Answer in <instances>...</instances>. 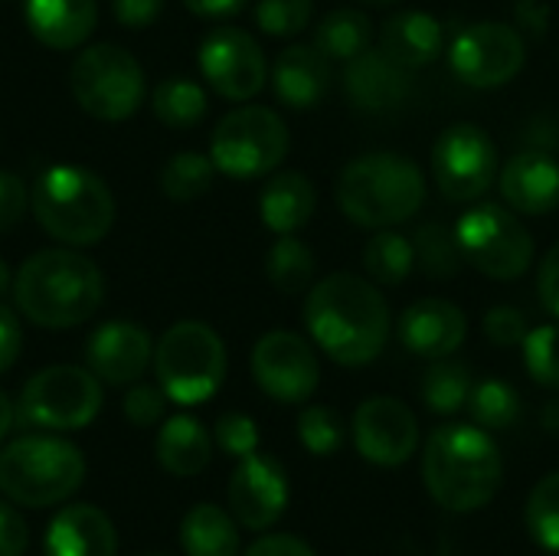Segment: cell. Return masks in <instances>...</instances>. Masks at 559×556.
Listing matches in <instances>:
<instances>
[{
  "instance_id": "cell-5",
  "label": "cell",
  "mask_w": 559,
  "mask_h": 556,
  "mask_svg": "<svg viewBox=\"0 0 559 556\" xmlns=\"http://www.w3.org/2000/svg\"><path fill=\"white\" fill-rule=\"evenodd\" d=\"M29 203L39 226L66 246H95L115 223L108 184L75 164H52L43 170Z\"/></svg>"
},
{
  "instance_id": "cell-48",
  "label": "cell",
  "mask_w": 559,
  "mask_h": 556,
  "mask_svg": "<svg viewBox=\"0 0 559 556\" xmlns=\"http://www.w3.org/2000/svg\"><path fill=\"white\" fill-rule=\"evenodd\" d=\"M537 292L544 308L559 321V242L544 256L540 272H537Z\"/></svg>"
},
{
  "instance_id": "cell-46",
  "label": "cell",
  "mask_w": 559,
  "mask_h": 556,
  "mask_svg": "<svg viewBox=\"0 0 559 556\" xmlns=\"http://www.w3.org/2000/svg\"><path fill=\"white\" fill-rule=\"evenodd\" d=\"M111 10H115V20L128 29H144L151 26L160 10H164V0H111Z\"/></svg>"
},
{
  "instance_id": "cell-16",
  "label": "cell",
  "mask_w": 559,
  "mask_h": 556,
  "mask_svg": "<svg viewBox=\"0 0 559 556\" xmlns=\"http://www.w3.org/2000/svg\"><path fill=\"white\" fill-rule=\"evenodd\" d=\"M354 446L377 469H400L419 449V423L403 400L370 397L354 413Z\"/></svg>"
},
{
  "instance_id": "cell-37",
  "label": "cell",
  "mask_w": 559,
  "mask_h": 556,
  "mask_svg": "<svg viewBox=\"0 0 559 556\" xmlns=\"http://www.w3.org/2000/svg\"><path fill=\"white\" fill-rule=\"evenodd\" d=\"M527 531L531 537L550 551L559 554V472L547 475L527 498Z\"/></svg>"
},
{
  "instance_id": "cell-28",
  "label": "cell",
  "mask_w": 559,
  "mask_h": 556,
  "mask_svg": "<svg viewBox=\"0 0 559 556\" xmlns=\"http://www.w3.org/2000/svg\"><path fill=\"white\" fill-rule=\"evenodd\" d=\"M180 544L187 556H239V531L223 508L197 505L180 524Z\"/></svg>"
},
{
  "instance_id": "cell-35",
  "label": "cell",
  "mask_w": 559,
  "mask_h": 556,
  "mask_svg": "<svg viewBox=\"0 0 559 556\" xmlns=\"http://www.w3.org/2000/svg\"><path fill=\"white\" fill-rule=\"evenodd\" d=\"M213 174H216V164L213 157L206 154H197V151H180L174 154L164 170H160V190L170 197V200H197L203 197L210 187H213Z\"/></svg>"
},
{
  "instance_id": "cell-15",
  "label": "cell",
  "mask_w": 559,
  "mask_h": 556,
  "mask_svg": "<svg viewBox=\"0 0 559 556\" xmlns=\"http://www.w3.org/2000/svg\"><path fill=\"white\" fill-rule=\"evenodd\" d=\"M200 72L223 98L246 102L262 92L269 62L262 46L236 26H219L200 43Z\"/></svg>"
},
{
  "instance_id": "cell-32",
  "label": "cell",
  "mask_w": 559,
  "mask_h": 556,
  "mask_svg": "<svg viewBox=\"0 0 559 556\" xmlns=\"http://www.w3.org/2000/svg\"><path fill=\"white\" fill-rule=\"evenodd\" d=\"M364 265L367 275L380 285H403L413 269H416V249L409 239H403L400 233H377L367 249H364Z\"/></svg>"
},
{
  "instance_id": "cell-33",
  "label": "cell",
  "mask_w": 559,
  "mask_h": 556,
  "mask_svg": "<svg viewBox=\"0 0 559 556\" xmlns=\"http://www.w3.org/2000/svg\"><path fill=\"white\" fill-rule=\"evenodd\" d=\"M472 370L459 360H436L423 380V400L432 413L439 416H452L459 413L462 406H468V397H472Z\"/></svg>"
},
{
  "instance_id": "cell-50",
  "label": "cell",
  "mask_w": 559,
  "mask_h": 556,
  "mask_svg": "<svg viewBox=\"0 0 559 556\" xmlns=\"http://www.w3.org/2000/svg\"><path fill=\"white\" fill-rule=\"evenodd\" d=\"M187 10H193L197 16H233L239 13L249 0H183Z\"/></svg>"
},
{
  "instance_id": "cell-40",
  "label": "cell",
  "mask_w": 559,
  "mask_h": 556,
  "mask_svg": "<svg viewBox=\"0 0 559 556\" xmlns=\"http://www.w3.org/2000/svg\"><path fill=\"white\" fill-rule=\"evenodd\" d=\"M311 16H314V0H259L255 3L259 29L275 39L298 36L301 29H308Z\"/></svg>"
},
{
  "instance_id": "cell-21",
  "label": "cell",
  "mask_w": 559,
  "mask_h": 556,
  "mask_svg": "<svg viewBox=\"0 0 559 556\" xmlns=\"http://www.w3.org/2000/svg\"><path fill=\"white\" fill-rule=\"evenodd\" d=\"M501 193L514 213L547 216L559 206V161L547 151H521L501 170Z\"/></svg>"
},
{
  "instance_id": "cell-38",
  "label": "cell",
  "mask_w": 559,
  "mask_h": 556,
  "mask_svg": "<svg viewBox=\"0 0 559 556\" xmlns=\"http://www.w3.org/2000/svg\"><path fill=\"white\" fill-rule=\"evenodd\" d=\"M298 439L311 456H334L344 446L347 429L331 406H308L298 416Z\"/></svg>"
},
{
  "instance_id": "cell-4",
  "label": "cell",
  "mask_w": 559,
  "mask_h": 556,
  "mask_svg": "<svg viewBox=\"0 0 559 556\" xmlns=\"http://www.w3.org/2000/svg\"><path fill=\"white\" fill-rule=\"evenodd\" d=\"M426 203L423 167L396 151H370L337 177L341 213L364 229H390L413 220Z\"/></svg>"
},
{
  "instance_id": "cell-19",
  "label": "cell",
  "mask_w": 559,
  "mask_h": 556,
  "mask_svg": "<svg viewBox=\"0 0 559 556\" xmlns=\"http://www.w3.org/2000/svg\"><path fill=\"white\" fill-rule=\"evenodd\" d=\"M468 338V318L445 298H419L400 318V341L409 354L426 360L452 357Z\"/></svg>"
},
{
  "instance_id": "cell-27",
  "label": "cell",
  "mask_w": 559,
  "mask_h": 556,
  "mask_svg": "<svg viewBox=\"0 0 559 556\" xmlns=\"http://www.w3.org/2000/svg\"><path fill=\"white\" fill-rule=\"evenodd\" d=\"M210 456H213V442H210V433L203 429L200 419L180 413V416H170L160 426V436H157V462L170 475L193 478V475H200L210 465Z\"/></svg>"
},
{
  "instance_id": "cell-42",
  "label": "cell",
  "mask_w": 559,
  "mask_h": 556,
  "mask_svg": "<svg viewBox=\"0 0 559 556\" xmlns=\"http://www.w3.org/2000/svg\"><path fill=\"white\" fill-rule=\"evenodd\" d=\"M485 334L495 347H521L524 338L531 334L524 311L511 308V305H495L485 315Z\"/></svg>"
},
{
  "instance_id": "cell-22",
  "label": "cell",
  "mask_w": 559,
  "mask_h": 556,
  "mask_svg": "<svg viewBox=\"0 0 559 556\" xmlns=\"http://www.w3.org/2000/svg\"><path fill=\"white\" fill-rule=\"evenodd\" d=\"M272 88H275L282 105H288L295 111H308L331 88V59L314 43L311 46L295 43L275 56Z\"/></svg>"
},
{
  "instance_id": "cell-12",
  "label": "cell",
  "mask_w": 559,
  "mask_h": 556,
  "mask_svg": "<svg viewBox=\"0 0 559 556\" xmlns=\"http://www.w3.org/2000/svg\"><path fill=\"white\" fill-rule=\"evenodd\" d=\"M432 177L452 203L485 197L498 177V147L488 131L472 121L445 128L432 144Z\"/></svg>"
},
{
  "instance_id": "cell-41",
  "label": "cell",
  "mask_w": 559,
  "mask_h": 556,
  "mask_svg": "<svg viewBox=\"0 0 559 556\" xmlns=\"http://www.w3.org/2000/svg\"><path fill=\"white\" fill-rule=\"evenodd\" d=\"M216 442L226 456L246 459L259 449V426L246 416V413H226L216 423Z\"/></svg>"
},
{
  "instance_id": "cell-51",
  "label": "cell",
  "mask_w": 559,
  "mask_h": 556,
  "mask_svg": "<svg viewBox=\"0 0 559 556\" xmlns=\"http://www.w3.org/2000/svg\"><path fill=\"white\" fill-rule=\"evenodd\" d=\"M13 423H16V406H13L10 397L0 390V442L7 439V433L13 429Z\"/></svg>"
},
{
  "instance_id": "cell-52",
  "label": "cell",
  "mask_w": 559,
  "mask_h": 556,
  "mask_svg": "<svg viewBox=\"0 0 559 556\" xmlns=\"http://www.w3.org/2000/svg\"><path fill=\"white\" fill-rule=\"evenodd\" d=\"M540 423H544V429H547V433L559 436V400H550V403L544 406V416H540Z\"/></svg>"
},
{
  "instance_id": "cell-14",
  "label": "cell",
  "mask_w": 559,
  "mask_h": 556,
  "mask_svg": "<svg viewBox=\"0 0 559 556\" xmlns=\"http://www.w3.org/2000/svg\"><path fill=\"white\" fill-rule=\"evenodd\" d=\"M252 377L265 397L278 403H305L321 383V364L301 334L269 331L252 347Z\"/></svg>"
},
{
  "instance_id": "cell-24",
  "label": "cell",
  "mask_w": 559,
  "mask_h": 556,
  "mask_svg": "<svg viewBox=\"0 0 559 556\" xmlns=\"http://www.w3.org/2000/svg\"><path fill=\"white\" fill-rule=\"evenodd\" d=\"M23 16L29 33L49 49H75L82 46L95 23L98 3L95 0H23Z\"/></svg>"
},
{
  "instance_id": "cell-54",
  "label": "cell",
  "mask_w": 559,
  "mask_h": 556,
  "mask_svg": "<svg viewBox=\"0 0 559 556\" xmlns=\"http://www.w3.org/2000/svg\"><path fill=\"white\" fill-rule=\"evenodd\" d=\"M364 3H370V7H390V3H400V0H364Z\"/></svg>"
},
{
  "instance_id": "cell-26",
  "label": "cell",
  "mask_w": 559,
  "mask_h": 556,
  "mask_svg": "<svg viewBox=\"0 0 559 556\" xmlns=\"http://www.w3.org/2000/svg\"><path fill=\"white\" fill-rule=\"evenodd\" d=\"M314 206H318V190L314 184L298 174V170H282L275 174L262 193H259V213H262V223L278 233V236H288V233H298L311 216H314Z\"/></svg>"
},
{
  "instance_id": "cell-25",
  "label": "cell",
  "mask_w": 559,
  "mask_h": 556,
  "mask_svg": "<svg viewBox=\"0 0 559 556\" xmlns=\"http://www.w3.org/2000/svg\"><path fill=\"white\" fill-rule=\"evenodd\" d=\"M380 49L403 69H423L442 56L445 29L426 10H400L383 23Z\"/></svg>"
},
{
  "instance_id": "cell-17",
  "label": "cell",
  "mask_w": 559,
  "mask_h": 556,
  "mask_svg": "<svg viewBox=\"0 0 559 556\" xmlns=\"http://www.w3.org/2000/svg\"><path fill=\"white\" fill-rule=\"evenodd\" d=\"M288 508V478L285 469L272 456H246L239 459L229 478V511L249 531L272 528Z\"/></svg>"
},
{
  "instance_id": "cell-29",
  "label": "cell",
  "mask_w": 559,
  "mask_h": 556,
  "mask_svg": "<svg viewBox=\"0 0 559 556\" xmlns=\"http://www.w3.org/2000/svg\"><path fill=\"white\" fill-rule=\"evenodd\" d=\"M314 46L334 62H350L373 46V23L364 10L337 7L318 23Z\"/></svg>"
},
{
  "instance_id": "cell-34",
  "label": "cell",
  "mask_w": 559,
  "mask_h": 556,
  "mask_svg": "<svg viewBox=\"0 0 559 556\" xmlns=\"http://www.w3.org/2000/svg\"><path fill=\"white\" fill-rule=\"evenodd\" d=\"M416 269H423L429 279H452L465 265L462 246L455 239V229L442 223H429L416 233Z\"/></svg>"
},
{
  "instance_id": "cell-44",
  "label": "cell",
  "mask_w": 559,
  "mask_h": 556,
  "mask_svg": "<svg viewBox=\"0 0 559 556\" xmlns=\"http://www.w3.org/2000/svg\"><path fill=\"white\" fill-rule=\"evenodd\" d=\"M26 203H29V197H26L23 180L10 170H0V233L13 229L23 220Z\"/></svg>"
},
{
  "instance_id": "cell-31",
  "label": "cell",
  "mask_w": 559,
  "mask_h": 556,
  "mask_svg": "<svg viewBox=\"0 0 559 556\" xmlns=\"http://www.w3.org/2000/svg\"><path fill=\"white\" fill-rule=\"evenodd\" d=\"M314 252L295 239V233L288 236H278L275 246L269 249V259H265V272H269V282L282 292V295H301L311 288V279H314Z\"/></svg>"
},
{
  "instance_id": "cell-55",
  "label": "cell",
  "mask_w": 559,
  "mask_h": 556,
  "mask_svg": "<svg viewBox=\"0 0 559 556\" xmlns=\"http://www.w3.org/2000/svg\"><path fill=\"white\" fill-rule=\"evenodd\" d=\"M141 556H167V554H141Z\"/></svg>"
},
{
  "instance_id": "cell-23",
  "label": "cell",
  "mask_w": 559,
  "mask_h": 556,
  "mask_svg": "<svg viewBox=\"0 0 559 556\" xmlns=\"http://www.w3.org/2000/svg\"><path fill=\"white\" fill-rule=\"evenodd\" d=\"M46 556H118V534L95 505H69L46 528Z\"/></svg>"
},
{
  "instance_id": "cell-36",
  "label": "cell",
  "mask_w": 559,
  "mask_h": 556,
  "mask_svg": "<svg viewBox=\"0 0 559 556\" xmlns=\"http://www.w3.org/2000/svg\"><path fill=\"white\" fill-rule=\"evenodd\" d=\"M468 413L475 419V426L495 433V429H508L518 423L521 416V397L511 383L504 380H481L472 387L468 397Z\"/></svg>"
},
{
  "instance_id": "cell-10",
  "label": "cell",
  "mask_w": 559,
  "mask_h": 556,
  "mask_svg": "<svg viewBox=\"0 0 559 556\" xmlns=\"http://www.w3.org/2000/svg\"><path fill=\"white\" fill-rule=\"evenodd\" d=\"M72 95L85 115L98 121H124L131 118L147 95L144 69L138 59L118 43L88 46L72 66Z\"/></svg>"
},
{
  "instance_id": "cell-39",
  "label": "cell",
  "mask_w": 559,
  "mask_h": 556,
  "mask_svg": "<svg viewBox=\"0 0 559 556\" xmlns=\"http://www.w3.org/2000/svg\"><path fill=\"white\" fill-rule=\"evenodd\" d=\"M524 364L527 374L547 387L559 390V324H540L524 338Z\"/></svg>"
},
{
  "instance_id": "cell-8",
  "label": "cell",
  "mask_w": 559,
  "mask_h": 556,
  "mask_svg": "<svg viewBox=\"0 0 559 556\" xmlns=\"http://www.w3.org/2000/svg\"><path fill=\"white\" fill-rule=\"evenodd\" d=\"M288 125L265 105L233 108L219 118L210 138V157L219 174L252 180L272 174L288 154Z\"/></svg>"
},
{
  "instance_id": "cell-43",
  "label": "cell",
  "mask_w": 559,
  "mask_h": 556,
  "mask_svg": "<svg viewBox=\"0 0 559 556\" xmlns=\"http://www.w3.org/2000/svg\"><path fill=\"white\" fill-rule=\"evenodd\" d=\"M164 406H167V393L160 387H147V383L131 387L128 397H124V403H121L124 419L134 423V426H141V429L154 426L164 416Z\"/></svg>"
},
{
  "instance_id": "cell-7",
  "label": "cell",
  "mask_w": 559,
  "mask_h": 556,
  "mask_svg": "<svg viewBox=\"0 0 559 556\" xmlns=\"http://www.w3.org/2000/svg\"><path fill=\"white\" fill-rule=\"evenodd\" d=\"M154 370L167 400L206 403L226 380V344L203 321H177L154 347Z\"/></svg>"
},
{
  "instance_id": "cell-2",
  "label": "cell",
  "mask_w": 559,
  "mask_h": 556,
  "mask_svg": "<svg viewBox=\"0 0 559 556\" xmlns=\"http://www.w3.org/2000/svg\"><path fill=\"white\" fill-rule=\"evenodd\" d=\"M504 478V459L488 429L475 423L439 426L423 452V482L432 501L452 514L485 508Z\"/></svg>"
},
{
  "instance_id": "cell-9",
  "label": "cell",
  "mask_w": 559,
  "mask_h": 556,
  "mask_svg": "<svg viewBox=\"0 0 559 556\" xmlns=\"http://www.w3.org/2000/svg\"><path fill=\"white\" fill-rule=\"evenodd\" d=\"M102 410V380L69 364L46 367L26 380L16 400V423L26 429L72 433L85 429Z\"/></svg>"
},
{
  "instance_id": "cell-6",
  "label": "cell",
  "mask_w": 559,
  "mask_h": 556,
  "mask_svg": "<svg viewBox=\"0 0 559 556\" xmlns=\"http://www.w3.org/2000/svg\"><path fill=\"white\" fill-rule=\"evenodd\" d=\"M85 456L59 436H23L0 452V492L23 508H49L79 492Z\"/></svg>"
},
{
  "instance_id": "cell-18",
  "label": "cell",
  "mask_w": 559,
  "mask_h": 556,
  "mask_svg": "<svg viewBox=\"0 0 559 556\" xmlns=\"http://www.w3.org/2000/svg\"><path fill=\"white\" fill-rule=\"evenodd\" d=\"M151 357H154L151 334L134 321H108L95 328L85 347L88 370L111 387L138 383L151 367Z\"/></svg>"
},
{
  "instance_id": "cell-47",
  "label": "cell",
  "mask_w": 559,
  "mask_h": 556,
  "mask_svg": "<svg viewBox=\"0 0 559 556\" xmlns=\"http://www.w3.org/2000/svg\"><path fill=\"white\" fill-rule=\"evenodd\" d=\"M23 351V328L10 308L0 305V374H7Z\"/></svg>"
},
{
  "instance_id": "cell-45",
  "label": "cell",
  "mask_w": 559,
  "mask_h": 556,
  "mask_svg": "<svg viewBox=\"0 0 559 556\" xmlns=\"http://www.w3.org/2000/svg\"><path fill=\"white\" fill-rule=\"evenodd\" d=\"M29 544L26 521L16 514V508L0 501V556H23Z\"/></svg>"
},
{
  "instance_id": "cell-30",
  "label": "cell",
  "mask_w": 559,
  "mask_h": 556,
  "mask_svg": "<svg viewBox=\"0 0 559 556\" xmlns=\"http://www.w3.org/2000/svg\"><path fill=\"white\" fill-rule=\"evenodd\" d=\"M151 108H154L157 121H164L167 128H193L206 115V92L193 79L170 75L154 88Z\"/></svg>"
},
{
  "instance_id": "cell-53",
  "label": "cell",
  "mask_w": 559,
  "mask_h": 556,
  "mask_svg": "<svg viewBox=\"0 0 559 556\" xmlns=\"http://www.w3.org/2000/svg\"><path fill=\"white\" fill-rule=\"evenodd\" d=\"M7 288H10V272H7V262L0 259V295H3Z\"/></svg>"
},
{
  "instance_id": "cell-1",
  "label": "cell",
  "mask_w": 559,
  "mask_h": 556,
  "mask_svg": "<svg viewBox=\"0 0 559 556\" xmlns=\"http://www.w3.org/2000/svg\"><path fill=\"white\" fill-rule=\"evenodd\" d=\"M305 328L334 364L367 367L390 341V305L373 282L354 272H334L311 285Z\"/></svg>"
},
{
  "instance_id": "cell-3",
  "label": "cell",
  "mask_w": 559,
  "mask_h": 556,
  "mask_svg": "<svg viewBox=\"0 0 559 556\" xmlns=\"http://www.w3.org/2000/svg\"><path fill=\"white\" fill-rule=\"evenodd\" d=\"M13 301L39 328H75L105 301L98 265L75 249H43L13 279Z\"/></svg>"
},
{
  "instance_id": "cell-20",
  "label": "cell",
  "mask_w": 559,
  "mask_h": 556,
  "mask_svg": "<svg viewBox=\"0 0 559 556\" xmlns=\"http://www.w3.org/2000/svg\"><path fill=\"white\" fill-rule=\"evenodd\" d=\"M344 95L360 111H393L406 102L413 79L409 69L393 62L383 49H367L357 59L344 62Z\"/></svg>"
},
{
  "instance_id": "cell-13",
  "label": "cell",
  "mask_w": 559,
  "mask_h": 556,
  "mask_svg": "<svg viewBox=\"0 0 559 556\" xmlns=\"http://www.w3.org/2000/svg\"><path fill=\"white\" fill-rule=\"evenodd\" d=\"M527 62L524 36L498 20L465 26L449 46L452 72L472 88H498L508 85Z\"/></svg>"
},
{
  "instance_id": "cell-49",
  "label": "cell",
  "mask_w": 559,
  "mask_h": 556,
  "mask_svg": "<svg viewBox=\"0 0 559 556\" xmlns=\"http://www.w3.org/2000/svg\"><path fill=\"white\" fill-rule=\"evenodd\" d=\"M246 556H318L305 541L292 537V534H272V537H262L255 541Z\"/></svg>"
},
{
  "instance_id": "cell-11",
  "label": "cell",
  "mask_w": 559,
  "mask_h": 556,
  "mask_svg": "<svg viewBox=\"0 0 559 556\" xmlns=\"http://www.w3.org/2000/svg\"><path fill=\"white\" fill-rule=\"evenodd\" d=\"M455 239L465 262L498 282L521 279L534 262V236L514 213L498 203H481L462 213Z\"/></svg>"
}]
</instances>
